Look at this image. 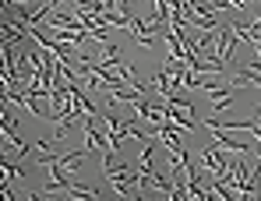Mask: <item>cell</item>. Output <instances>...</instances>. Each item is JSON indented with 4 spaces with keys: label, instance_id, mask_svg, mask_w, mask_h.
<instances>
[{
    "label": "cell",
    "instance_id": "1",
    "mask_svg": "<svg viewBox=\"0 0 261 201\" xmlns=\"http://www.w3.org/2000/svg\"><path fill=\"white\" fill-rule=\"evenodd\" d=\"M201 166H205V173H208V177L226 180V177H229V166H233V159H226L219 145H205V148H201Z\"/></svg>",
    "mask_w": 261,
    "mask_h": 201
},
{
    "label": "cell",
    "instance_id": "2",
    "mask_svg": "<svg viewBox=\"0 0 261 201\" xmlns=\"http://www.w3.org/2000/svg\"><path fill=\"white\" fill-rule=\"evenodd\" d=\"M152 88L159 92V99H166V95L173 92V78H170V67H166V64L155 71V78H152Z\"/></svg>",
    "mask_w": 261,
    "mask_h": 201
},
{
    "label": "cell",
    "instance_id": "3",
    "mask_svg": "<svg viewBox=\"0 0 261 201\" xmlns=\"http://www.w3.org/2000/svg\"><path fill=\"white\" fill-rule=\"evenodd\" d=\"M212 106H216V113L219 110H229L233 106V92L229 88H212Z\"/></svg>",
    "mask_w": 261,
    "mask_h": 201
},
{
    "label": "cell",
    "instance_id": "4",
    "mask_svg": "<svg viewBox=\"0 0 261 201\" xmlns=\"http://www.w3.org/2000/svg\"><path fill=\"white\" fill-rule=\"evenodd\" d=\"M67 194H71V198H88V201L99 198V191H95V187H85V184H67Z\"/></svg>",
    "mask_w": 261,
    "mask_h": 201
}]
</instances>
